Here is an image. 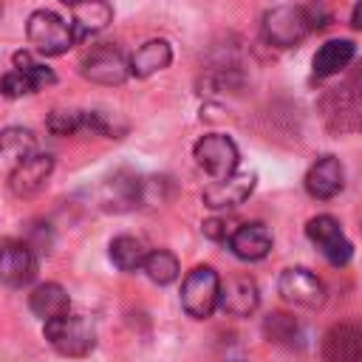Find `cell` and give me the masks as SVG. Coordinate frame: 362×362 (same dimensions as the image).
I'll return each instance as SVG.
<instances>
[{
	"label": "cell",
	"instance_id": "6da1fadb",
	"mask_svg": "<svg viewBox=\"0 0 362 362\" xmlns=\"http://www.w3.org/2000/svg\"><path fill=\"white\" fill-rule=\"evenodd\" d=\"M45 339L54 345L57 354L62 356H88L96 345V328L88 317L82 314H62L45 322Z\"/></svg>",
	"mask_w": 362,
	"mask_h": 362
},
{
	"label": "cell",
	"instance_id": "7a4b0ae2",
	"mask_svg": "<svg viewBox=\"0 0 362 362\" xmlns=\"http://www.w3.org/2000/svg\"><path fill=\"white\" fill-rule=\"evenodd\" d=\"M25 34H28V42L34 45V51H40L45 57H59L68 48H74V42L79 40L74 23H65L59 14H54L48 8H40L28 17Z\"/></svg>",
	"mask_w": 362,
	"mask_h": 362
},
{
	"label": "cell",
	"instance_id": "3957f363",
	"mask_svg": "<svg viewBox=\"0 0 362 362\" xmlns=\"http://www.w3.org/2000/svg\"><path fill=\"white\" fill-rule=\"evenodd\" d=\"M181 305L189 317L206 320L221 305V277L209 266H195L181 283Z\"/></svg>",
	"mask_w": 362,
	"mask_h": 362
},
{
	"label": "cell",
	"instance_id": "277c9868",
	"mask_svg": "<svg viewBox=\"0 0 362 362\" xmlns=\"http://www.w3.org/2000/svg\"><path fill=\"white\" fill-rule=\"evenodd\" d=\"M311 31V17L305 6H274L263 14V37L266 42L277 48H291L303 42V37Z\"/></svg>",
	"mask_w": 362,
	"mask_h": 362
},
{
	"label": "cell",
	"instance_id": "5b68a950",
	"mask_svg": "<svg viewBox=\"0 0 362 362\" xmlns=\"http://www.w3.org/2000/svg\"><path fill=\"white\" fill-rule=\"evenodd\" d=\"M192 156L198 161V167L204 173H209L212 178H226L238 170V161H240V153H238V144L223 136V133H206L195 141L192 147Z\"/></svg>",
	"mask_w": 362,
	"mask_h": 362
},
{
	"label": "cell",
	"instance_id": "8992f818",
	"mask_svg": "<svg viewBox=\"0 0 362 362\" xmlns=\"http://www.w3.org/2000/svg\"><path fill=\"white\" fill-rule=\"evenodd\" d=\"M305 235L331 266H345L351 260V255H354V246L345 238V232H342V226H339V221L334 215L311 218L308 226H305Z\"/></svg>",
	"mask_w": 362,
	"mask_h": 362
},
{
	"label": "cell",
	"instance_id": "52a82bcc",
	"mask_svg": "<svg viewBox=\"0 0 362 362\" xmlns=\"http://www.w3.org/2000/svg\"><path fill=\"white\" fill-rule=\"evenodd\" d=\"M82 76L96 85H122L130 76V59L113 42L96 45L82 59Z\"/></svg>",
	"mask_w": 362,
	"mask_h": 362
},
{
	"label": "cell",
	"instance_id": "ba28073f",
	"mask_svg": "<svg viewBox=\"0 0 362 362\" xmlns=\"http://www.w3.org/2000/svg\"><path fill=\"white\" fill-rule=\"evenodd\" d=\"M277 291L283 294L286 303L303 305V308H320L325 303V286L317 274H311L308 269H286L280 272L277 280Z\"/></svg>",
	"mask_w": 362,
	"mask_h": 362
},
{
	"label": "cell",
	"instance_id": "9c48e42d",
	"mask_svg": "<svg viewBox=\"0 0 362 362\" xmlns=\"http://www.w3.org/2000/svg\"><path fill=\"white\" fill-rule=\"evenodd\" d=\"M37 274L34 249L25 240H3L0 243V280L11 288L28 286Z\"/></svg>",
	"mask_w": 362,
	"mask_h": 362
},
{
	"label": "cell",
	"instance_id": "30bf717a",
	"mask_svg": "<svg viewBox=\"0 0 362 362\" xmlns=\"http://www.w3.org/2000/svg\"><path fill=\"white\" fill-rule=\"evenodd\" d=\"M322 362H362V325L339 322L331 325L320 345Z\"/></svg>",
	"mask_w": 362,
	"mask_h": 362
},
{
	"label": "cell",
	"instance_id": "8fae6325",
	"mask_svg": "<svg viewBox=\"0 0 362 362\" xmlns=\"http://www.w3.org/2000/svg\"><path fill=\"white\" fill-rule=\"evenodd\" d=\"M51 170H54V158L48 153H31L28 158L17 161V167L11 170L8 189L17 198H31V195H37L48 184Z\"/></svg>",
	"mask_w": 362,
	"mask_h": 362
},
{
	"label": "cell",
	"instance_id": "7c38bea8",
	"mask_svg": "<svg viewBox=\"0 0 362 362\" xmlns=\"http://www.w3.org/2000/svg\"><path fill=\"white\" fill-rule=\"evenodd\" d=\"M255 175L252 173H232L226 178H215V184H209L204 189V204L209 209H232L240 206L252 192H255Z\"/></svg>",
	"mask_w": 362,
	"mask_h": 362
},
{
	"label": "cell",
	"instance_id": "4fadbf2b",
	"mask_svg": "<svg viewBox=\"0 0 362 362\" xmlns=\"http://www.w3.org/2000/svg\"><path fill=\"white\" fill-rule=\"evenodd\" d=\"M342 187H345V167L337 156L317 158L305 173V189H308L311 198L328 201V198L339 195Z\"/></svg>",
	"mask_w": 362,
	"mask_h": 362
},
{
	"label": "cell",
	"instance_id": "5bb4252c",
	"mask_svg": "<svg viewBox=\"0 0 362 362\" xmlns=\"http://www.w3.org/2000/svg\"><path fill=\"white\" fill-rule=\"evenodd\" d=\"M260 303V291L257 283L246 274L229 277L226 283H221V308L232 317H249Z\"/></svg>",
	"mask_w": 362,
	"mask_h": 362
},
{
	"label": "cell",
	"instance_id": "9a60e30c",
	"mask_svg": "<svg viewBox=\"0 0 362 362\" xmlns=\"http://www.w3.org/2000/svg\"><path fill=\"white\" fill-rule=\"evenodd\" d=\"M229 249L240 260H263L272 252V235L263 223H243L232 232Z\"/></svg>",
	"mask_w": 362,
	"mask_h": 362
},
{
	"label": "cell",
	"instance_id": "2e32d148",
	"mask_svg": "<svg viewBox=\"0 0 362 362\" xmlns=\"http://www.w3.org/2000/svg\"><path fill=\"white\" fill-rule=\"evenodd\" d=\"M173 59V48L167 40L156 37V40H147L144 45L136 48V54L130 57V76H139V79H147L158 71H164Z\"/></svg>",
	"mask_w": 362,
	"mask_h": 362
},
{
	"label": "cell",
	"instance_id": "e0dca14e",
	"mask_svg": "<svg viewBox=\"0 0 362 362\" xmlns=\"http://www.w3.org/2000/svg\"><path fill=\"white\" fill-rule=\"evenodd\" d=\"M28 308H31L34 317H40L42 322H48L54 317L68 314L71 311V300H68V291L59 283H42V286H37L28 294Z\"/></svg>",
	"mask_w": 362,
	"mask_h": 362
},
{
	"label": "cell",
	"instance_id": "ac0fdd59",
	"mask_svg": "<svg viewBox=\"0 0 362 362\" xmlns=\"http://www.w3.org/2000/svg\"><path fill=\"white\" fill-rule=\"evenodd\" d=\"M68 6H71L74 28L79 37L107 28V23L113 20V8L107 0H71Z\"/></svg>",
	"mask_w": 362,
	"mask_h": 362
},
{
	"label": "cell",
	"instance_id": "d6986e66",
	"mask_svg": "<svg viewBox=\"0 0 362 362\" xmlns=\"http://www.w3.org/2000/svg\"><path fill=\"white\" fill-rule=\"evenodd\" d=\"M354 57H356V45L351 40H328L314 54V76H320V79L334 76L342 68H348Z\"/></svg>",
	"mask_w": 362,
	"mask_h": 362
},
{
	"label": "cell",
	"instance_id": "ffe728a7",
	"mask_svg": "<svg viewBox=\"0 0 362 362\" xmlns=\"http://www.w3.org/2000/svg\"><path fill=\"white\" fill-rule=\"evenodd\" d=\"M144 257H147V252H144L141 240H136L130 235H119V238L110 240V260H113V266L119 272H136V269H141L144 266Z\"/></svg>",
	"mask_w": 362,
	"mask_h": 362
},
{
	"label": "cell",
	"instance_id": "44dd1931",
	"mask_svg": "<svg viewBox=\"0 0 362 362\" xmlns=\"http://www.w3.org/2000/svg\"><path fill=\"white\" fill-rule=\"evenodd\" d=\"M31 153H37V136L28 127H6V130H0V156L23 161Z\"/></svg>",
	"mask_w": 362,
	"mask_h": 362
},
{
	"label": "cell",
	"instance_id": "7402d4cb",
	"mask_svg": "<svg viewBox=\"0 0 362 362\" xmlns=\"http://www.w3.org/2000/svg\"><path fill=\"white\" fill-rule=\"evenodd\" d=\"M141 269H144V274L153 283L167 286V283H173L178 277V257L173 252H167V249H156V252H150L144 257V266Z\"/></svg>",
	"mask_w": 362,
	"mask_h": 362
},
{
	"label": "cell",
	"instance_id": "603a6c76",
	"mask_svg": "<svg viewBox=\"0 0 362 362\" xmlns=\"http://www.w3.org/2000/svg\"><path fill=\"white\" fill-rule=\"evenodd\" d=\"M263 331H266L269 339H274V342H280V345H288V348L300 345V334H303L300 322H297L294 317H288V314H280V311L266 317Z\"/></svg>",
	"mask_w": 362,
	"mask_h": 362
},
{
	"label": "cell",
	"instance_id": "cb8c5ba5",
	"mask_svg": "<svg viewBox=\"0 0 362 362\" xmlns=\"http://www.w3.org/2000/svg\"><path fill=\"white\" fill-rule=\"evenodd\" d=\"M48 130L54 136H71L76 130H82L85 124V110H68V107H57L48 113Z\"/></svg>",
	"mask_w": 362,
	"mask_h": 362
},
{
	"label": "cell",
	"instance_id": "d4e9b609",
	"mask_svg": "<svg viewBox=\"0 0 362 362\" xmlns=\"http://www.w3.org/2000/svg\"><path fill=\"white\" fill-rule=\"evenodd\" d=\"M0 93L8 96V99H17V96H25V93H37V88H34L28 71L14 68V71L0 76Z\"/></svg>",
	"mask_w": 362,
	"mask_h": 362
},
{
	"label": "cell",
	"instance_id": "484cf974",
	"mask_svg": "<svg viewBox=\"0 0 362 362\" xmlns=\"http://www.w3.org/2000/svg\"><path fill=\"white\" fill-rule=\"evenodd\" d=\"M232 232H235V229H229V223H226L223 218H209V221H204V235H206L209 240H218V243H229Z\"/></svg>",
	"mask_w": 362,
	"mask_h": 362
},
{
	"label": "cell",
	"instance_id": "4316f807",
	"mask_svg": "<svg viewBox=\"0 0 362 362\" xmlns=\"http://www.w3.org/2000/svg\"><path fill=\"white\" fill-rule=\"evenodd\" d=\"M31 65H34V59H31L28 51H17L14 54V68H31Z\"/></svg>",
	"mask_w": 362,
	"mask_h": 362
},
{
	"label": "cell",
	"instance_id": "83f0119b",
	"mask_svg": "<svg viewBox=\"0 0 362 362\" xmlns=\"http://www.w3.org/2000/svg\"><path fill=\"white\" fill-rule=\"evenodd\" d=\"M351 25L356 28V31H362V0L354 6V11H351Z\"/></svg>",
	"mask_w": 362,
	"mask_h": 362
}]
</instances>
